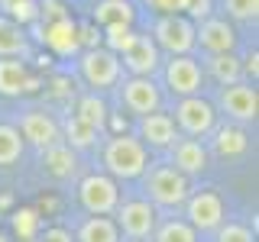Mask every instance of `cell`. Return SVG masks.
Masks as SVG:
<instances>
[{
	"label": "cell",
	"instance_id": "cell-1",
	"mask_svg": "<svg viewBox=\"0 0 259 242\" xmlns=\"http://www.w3.org/2000/svg\"><path fill=\"white\" fill-rule=\"evenodd\" d=\"M104 168H107L110 177H140L149 168V152L140 139L133 136H113V139L104 145Z\"/></svg>",
	"mask_w": 259,
	"mask_h": 242
},
{
	"label": "cell",
	"instance_id": "cell-2",
	"mask_svg": "<svg viewBox=\"0 0 259 242\" xmlns=\"http://www.w3.org/2000/svg\"><path fill=\"white\" fill-rule=\"evenodd\" d=\"M188 177L178 174L172 165H156L146 174V194L152 207H182L188 200Z\"/></svg>",
	"mask_w": 259,
	"mask_h": 242
},
{
	"label": "cell",
	"instance_id": "cell-3",
	"mask_svg": "<svg viewBox=\"0 0 259 242\" xmlns=\"http://www.w3.org/2000/svg\"><path fill=\"white\" fill-rule=\"evenodd\" d=\"M172 119L182 126V133L188 136V139H204V136H210L217 129V113H214V107H210L201 94L178 97Z\"/></svg>",
	"mask_w": 259,
	"mask_h": 242
},
{
	"label": "cell",
	"instance_id": "cell-4",
	"mask_svg": "<svg viewBox=\"0 0 259 242\" xmlns=\"http://www.w3.org/2000/svg\"><path fill=\"white\" fill-rule=\"evenodd\" d=\"M194 23L185 13H172V16H159L152 26V42L156 48H165L168 55H188L194 48Z\"/></svg>",
	"mask_w": 259,
	"mask_h": 242
},
{
	"label": "cell",
	"instance_id": "cell-5",
	"mask_svg": "<svg viewBox=\"0 0 259 242\" xmlns=\"http://www.w3.org/2000/svg\"><path fill=\"white\" fill-rule=\"evenodd\" d=\"M78 200H81V207H84L91 216H107L120 204L117 181H113L110 174H88V177H81Z\"/></svg>",
	"mask_w": 259,
	"mask_h": 242
},
{
	"label": "cell",
	"instance_id": "cell-6",
	"mask_svg": "<svg viewBox=\"0 0 259 242\" xmlns=\"http://www.w3.org/2000/svg\"><path fill=\"white\" fill-rule=\"evenodd\" d=\"M117 229L123 232L130 242H143L152 236V229H156L159 216H156V207L149 204V200H126V204H117Z\"/></svg>",
	"mask_w": 259,
	"mask_h": 242
},
{
	"label": "cell",
	"instance_id": "cell-7",
	"mask_svg": "<svg viewBox=\"0 0 259 242\" xmlns=\"http://www.w3.org/2000/svg\"><path fill=\"white\" fill-rule=\"evenodd\" d=\"M81 78L88 81L91 87L104 91V87H113L120 81V55L107 52V48H88L78 62Z\"/></svg>",
	"mask_w": 259,
	"mask_h": 242
},
{
	"label": "cell",
	"instance_id": "cell-8",
	"mask_svg": "<svg viewBox=\"0 0 259 242\" xmlns=\"http://www.w3.org/2000/svg\"><path fill=\"white\" fill-rule=\"evenodd\" d=\"M217 103H221V110L233 119V123H253L256 110H259L256 87L253 84H243V81H237V84H224Z\"/></svg>",
	"mask_w": 259,
	"mask_h": 242
},
{
	"label": "cell",
	"instance_id": "cell-9",
	"mask_svg": "<svg viewBox=\"0 0 259 242\" xmlns=\"http://www.w3.org/2000/svg\"><path fill=\"white\" fill-rule=\"evenodd\" d=\"M165 84L175 97H194L201 94L204 84V71L191 55H172V62L165 65Z\"/></svg>",
	"mask_w": 259,
	"mask_h": 242
},
{
	"label": "cell",
	"instance_id": "cell-10",
	"mask_svg": "<svg viewBox=\"0 0 259 242\" xmlns=\"http://www.w3.org/2000/svg\"><path fill=\"white\" fill-rule=\"evenodd\" d=\"M185 210H188V223L198 232L217 229V226L224 223V200H221V194H214V191L191 194V197L185 200Z\"/></svg>",
	"mask_w": 259,
	"mask_h": 242
},
{
	"label": "cell",
	"instance_id": "cell-11",
	"mask_svg": "<svg viewBox=\"0 0 259 242\" xmlns=\"http://www.w3.org/2000/svg\"><path fill=\"white\" fill-rule=\"evenodd\" d=\"M120 100H123V107L130 113L146 116V113L159 110L162 94H159V87H156L152 78H130V81H123V87H120Z\"/></svg>",
	"mask_w": 259,
	"mask_h": 242
},
{
	"label": "cell",
	"instance_id": "cell-12",
	"mask_svg": "<svg viewBox=\"0 0 259 242\" xmlns=\"http://www.w3.org/2000/svg\"><path fill=\"white\" fill-rule=\"evenodd\" d=\"M16 133L23 136V142L36 145L39 152H42V149H49V145H55V142H62L59 123H55V119L49 116L46 110H29V113H23V119H20V129H16Z\"/></svg>",
	"mask_w": 259,
	"mask_h": 242
},
{
	"label": "cell",
	"instance_id": "cell-13",
	"mask_svg": "<svg viewBox=\"0 0 259 242\" xmlns=\"http://www.w3.org/2000/svg\"><path fill=\"white\" fill-rule=\"evenodd\" d=\"M194 45H201L207 55H224L237 48V32L227 20H207L201 23V29H194Z\"/></svg>",
	"mask_w": 259,
	"mask_h": 242
},
{
	"label": "cell",
	"instance_id": "cell-14",
	"mask_svg": "<svg viewBox=\"0 0 259 242\" xmlns=\"http://www.w3.org/2000/svg\"><path fill=\"white\" fill-rule=\"evenodd\" d=\"M123 65L133 78H152L159 71V48L149 36H133L130 48L123 52Z\"/></svg>",
	"mask_w": 259,
	"mask_h": 242
},
{
	"label": "cell",
	"instance_id": "cell-15",
	"mask_svg": "<svg viewBox=\"0 0 259 242\" xmlns=\"http://www.w3.org/2000/svg\"><path fill=\"white\" fill-rule=\"evenodd\" d=\"M175 136V119L168 113H146L140 116V142L149 145V149H172Z\"/></svg>",
	"mask_w": 259,
	"mask_h": 242
},
{
	"label": "cell",
	"instance_id": "cell-16",
	"mask_svg": "<svg viewBox=\"0 0 259 242\" xmlns=\"http://www.w3.org/2000/svg\"><path fill=\"white\" fill-rule=\"evenodd\" d=\"M172 168L185 177H194L207 168V149L198 139H175L172 142Z\"/></svg>",
	"mask_w": 259,
	"mask_h": 242
},
{
	"label": "cell",
	"instance_id": "cell-17",
	"mask_svg": "<svg viewBox=\"0 0 259 242\" xmlns=\"http://www.w3.org/2000/svg\"><path fill=\"white\" fill-rule=\"evenodd\" d=\"M36 91V78L29 75L23 58H0V94L4 97H20Z\"/></svg>",
	"mask_w": 259,
	"mask_h": 242
},
{
	"label": "cell",
	"instance_id": "cell-18",
	"mask_svg": "<svg viewBox=\"0 0 259 242\" xmlns=\"http://www.w3.org/2000/svg\"><path fill=\"white\" fill-rule=\"evenodd\" d=\"M46 45L52 48V52H59V55H75L78 45H81L78 26L68 20V16H62V20L49 23V29H46Z\"/></svg>",
	"mask_w": 259,
	"mask_h": 242
},
{
	"label": "cell",
	"instance_id": "cell-19",
	"mask_svg": "<svg viewBox=\"0 0 259 242\" xmlns=\"http://www.w3.org/2000/svg\"><path fill=\"white\" fill-rule=\"evenodd\" d=\"M42 165L52 177H71L75 168H78V155H75V149H68L65 142H55V145H49V149H42Z\"/></svg>",
	"mask_w": 259,
	"mask_h": 242
},
{
	"label": "cell",
	"instance_id": "cell-20",
	"mask_svg": "<svg viewBox=\"0 0 259 242\" xmlns=\"http://www.w3.org/2000/svg\"><path fill=\"white\" fill-rule=\"evenodd\" d=\"M29 52L26 32L10 16H0V58H23Z\"/></svg>",
	"mask_w": 259,
	"mask_h": 242
},
{
	"label": "cell",
	"instance_id": "cell-21",
	"mask_svg": "<svg viewBox=\"0 0 259 242\" xmlns=\"http://www.w3.org/2000/svg\"><path fill=\"white\" fill-rule=\"evenodd\" d=\"M133 4L130 0H101L94 7V20L101 23L104 29L107 26H133Z\"/></svg>",
	"mask_w": 259,
	"mask_h": 242
},
{
	"label": "cell",
	"instance_id": "cell-22",
	"mask_svg": "<svg viewBox=\"0 0 259 242\" xmlns=\"http://www.w3.org/2000/svg\"><path fill=\"white\" fill-rule=\"evenodd\" d=\"M75 242H120V229L110 216H91L81 223Z\"/></svg>",
	"mask_w": 259,
	"mask_h": 242
},
{
	"label": "cell",
	"instance_id": "cell-23",
	"mask_svg": "<svg viewBox=\"0 0 259 242\" xmlns=\"http://www.w3.org/2000/svg\"><path fill=\"white\" fill-rule=\"evenodd\" d=\"M207 75L217 81V84H237L243 78V65L233 52H224V55H210L207 58Z\"/></svg>",
	"mask_w": 259,
	"mask_h": 242
},
{
	"label": "cell",
	"instance_id": "cell-24",
	"mask_svg": "<svg viewBox=\"0 0 259 242\" xmlns=\"http://www.w3.org/2000/svg\"><path fill=\"white\" fill-rule=\"evenodd\" d=\"M59 133H65V145L68 149H91L97 142V129L91 123H84L81 116H75V113L65 119V126H59Z\"/></svg>",
	"mask_w": 259,
	"mask_h": 242
},
{
	"label": "cell",
	"instance_id": "cell-25",
	"mask_svg": "<svg viewBox=\"0 0 259 242\" xmlns=\"http://www.w3.org/2000/svg\"><path fill=\"white\" fill-rule=\"evenodd\" d=\"M149 239L152 242H198V229L188 220H165V223H156Z\"/></svg>",
	"mask_w": 259,
	"mask_h": 242
},
{
	"label": "cell",
	"instance_id": "cell-26",
	"mask_svg": "<svg viewBox=\"0 0 259 242\" xmlns=\"http://www.w3.org/2000/svg\"><path fill=\"white\" fill-rule=\"evenodd\" d=\"M246 149H249V139H246V133H243V129H237V126L217 129V139H214V152H217V155L237 158V155H243Z\"/></svg>",
	"mask_w": 259,
	"mask_h": 242
},
{
	"label": "cell",
	"instance_id": "cell-27",
	"mask_svg": "<svg viewBox=\"0 0 259 242\" xmlns=\"http://www.w3.org/2000/svg\"><path fill=\"white\" fill-rule=\"evenodd\" d=\"M75 116H81L84 123H91L97 133L104 129V123H107V103L101 100L97 94H84L78 100V110H75Z\"/></svg>",
	"mask_w": 259,
	"mask_h": 242
},
{
	"label": "cell",
	"instance_id": "cell-28",
	"mask_svg": "<svg viewBox=\"0 0 259 242\" xmlns=\"http://www.w3.org/2000/svg\"><path fill=\"white\" fill-rule=\"evenodd\" d=\"M20 155H23V136L16 133V126L0 123V168L20 161Z\"/></svg>",
	"mask_w": 259,
	"mask_h": 242
},
{
	"label": "cell",
	"instance_id": "cell-29",
	"mask_svg": "<svg viewBox=\"0 0 259 242\" xmlns=\"http://www.w3.org/2000/svg\"><path fill=\"white\" fill-rule=\"evenodd\" d=\"M133 26H107V52H113V55H123L126 48H130V42H133Z\"/></svg>",
	"mask_w": 259,
	"mask_h": 242
},
{
	"label": "cell",
	"instance_id": "cell-30",
	"mask_svg": "<svg viewBox=\"0 0 259 242\" xmlns=\"http://www.w3.org/2000/svg\"><path fill=\"white\" fill-rule=\"evenodd\" d=\"M217 242H256L253 229H246L243 223H221L217 226Z\"/></svg>",
	"mask_w": 259,
	"mask_h": 242
},
{
	"label": "cell",
	"instance_id": "cell-31",
	"mask_svg": "<svg viewBox=\"0 0 259 242\" xmlns=\"http://www.w3.org/2000/svg\"><path fill=\"white\" fill-rule=\"evenodd\" d=\"M224 7L233 20H256L259 13V0H224Z\"/></svg>",
	"mask_w": 259,
	"mask_h": 242
},
{
	"label": "cell",
	"instance_id": "cell-32",
	"mask_svg": "<svg viewBox=\"0 0 259 242\" xmlns=\"http://www.w3.org/2000/svg\"><path fill=\"white\" fill-rule=\"evenodd\" d=\"M7 10H10V20L13 23H29V20H36V4H32V0H7Z\"/></svg>",
	"mask_w": 259,
	"mask_h": 242
},
{
	"label": "cell",
	"instance_id": "cell-33",
	"mask_svg": "<svg viewBox=\"0 0 259 242\" xmlns=\"http://www.w3.org/2000/svg\"><path fill=\"white\" fill-rule=\"evenodd\" d=\"M146 4H149V10H156L159 16H172V13L188 10L191 0H146Z\"/></svg>",
	"mask_w": 259,
	"mask_h": 242
},
{
	"label": "cell",
	"instance_id": "cell-34",
	"mask_svg": "<svg viewBox=\"0 0 259 242\" xmlns=\"http://www.w3.org/2000/svg\"><path fill=\"white\" fill-rule=\"evenodd\" d=\"M36 213H32V210H20V213L13 216V226H16V232H20V236H32V232H36Z\"/></svg>",
	"mask_w": 259,
	"mask_h": 242
},
{
	"label": "cell",
	"instance_id": "cell-35",
	"mask_svg": "<svg viewBox=\"0 0 259 242\" xmlns=\"http://www.w3.org/2000/svg\"><path fill=\"white\" fill-rule=\"evenodd\" d=\"M39 242H75V239H71V232L62 229V226H49L42 236H39Z\"/></svg>",
	"mask_w": 259,
	"mask_h": 242
},
{
	"label": "cell",
	"instance_id": "cell-36",
	"mask_svg": "<svg viewBox=\"0 0 259 242\" xmlns=\"http://www.w3.org/2000/svg\"><path fill=\"white\" fill-rule=\"evenodd\" d=\"M188 10H191V16H188L191 23H194V20H207V13H210V0H191Z\"/></svg>",
	"mask_w": 259,
	"mask_h": 242
},
{
	"label": "cell",
	"instance_id": "cell-37",
	"mask_svg": "<svg viewBox=\"0 0 259 242\" xmlns=\"http://www.w3.org/2000/svg\"><path fill=\"white\" fill-rule=\"evenodd\" d=\"M4 4H7V0H0V7H4Z\"/></svg>",
	"mask_w": 259,
	"mask_h": 242
}]
</instances>
